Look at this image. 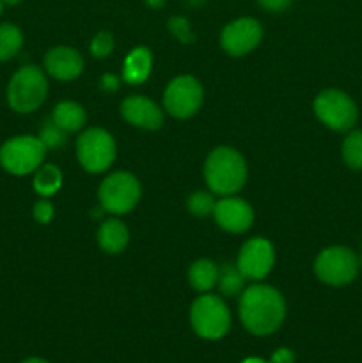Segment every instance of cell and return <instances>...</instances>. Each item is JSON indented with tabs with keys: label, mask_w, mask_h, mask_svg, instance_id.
<instances>
[{
	"label": "cell",
	"mask_w": 362,
	"mask_h": 363,
	"mask_svg": "<svg viewBox=\"0 0 362 363\" xmlns=\"http://www.w3.org/2000/svg\"><path fill=\"white\" fill-rule=\"evenodd\" d=\"M169 27H170V30L177 35V38L183 39V41H190L192 34H190V30H188V21L185 20V18H172L169 23Z\"/></svg>",
	"instance_id": "28"
},
{
	"label": "cell",
	"mask_w": 362,
	"mask_h": 363,
	"mask_svg": "<svg viewBox=\"0 0 362 363\" xmlns=\"http://www.w3.org/2000/svg\"><path fill=\"white\" fill-rule=\"evenodd\" d=\"M190 323L194 332L206 340H219L229 332L231 312L222 298L202 294L192 303Z\"/></svg>",
	"instance_id": "5"
},
{
	"label": "cell",
	"mask_w": 362,
	"mask_h": 363,
	"mask_svg": "<svg viewBox=\"0 0 362 363\" xmlns=\"http://www.w3.org/2000/svg\"><path fill=\"white\" fill-rule=\"evenodd\" d=\"M46 145L34 135H18L0 145V167L13 176H27L43 165Z\"/></svg>",
	"instance_id": "4"
},
{
	"label": "cell",
	"mask_w": 362,
	"mask_h": 363,
	"mask_svg": "<svg viewBox=\"0 0 362 363\" xmlns=\"http://www.w3.org/2000/svg\"><path fill=\"white\" fill-rule=\"evenodd\" d=\"M4 7H6V6H4V2L0 0V16H2V13H4Z\"/></svg>",
	"instance_id": "36"
},
{
	"label": "cell",
	"mask_w": 362,
	"mask_h": 363,
	"mask_svg": "<svg viewBox=\"0 0 362 363\" xmlns=\"http://www.w3.org/2000/svg\"><path fill=\"white\" fill-rule=\"evenodd\" d=\"M149 2H151V6H162L163 0H149Z\"/></svg>",
	"instance_id": "35"
},
{
	"label": "cell",
	"mask_w": 362,
	"mask_h": 363,
	"mask_svg": "<svg viewBox=\"0 0 362 363\" xmlns=\"http://www.w3.org/2000/svg\"><path fill=\"white\" fill-rule=\"evenodd\" d=\"M314 273L327 286H348L358 273V257L346 247H329L316 257Z\"/></svg>",
	"instance_id": "7"
},
{
	"label": "cell",
	"mask_w": 362,
	"mask_h": 363,
	"mask_svg": "<svg viewBox=\"0 0 362 363\" xmlns=\"http://www.w3.org/2000/svg\"><path fill=\"white\" fill-rule=\"evenodd\" d=\"M263 27L254 18H238L220 32V46L231 57H243L261 43Z\"/></svg>",
	"instance_id": "11"
},
{
	"label": "cell",
	"mask_w": 362,
	"mask_h": 363,
	"mask_svg": "<svg viewBox=\"0 0 362 363\" xmlns=\"http://www.w3.org/2000/svg\"><path fill=\"white\" fill-rule=\"evenodd\" d=\"M314 113L327 128L334 131H350L358 119L353 99L339 89H327L314 99Z\"/></svg>",
	"instance_id": "6"
},
{
	"label": "cell",
	"mask_w": 362,
	"mask_h": 363,
	"mask_svg": "<svg viewBox=\"0 0 362 363\" xmlns=\"http://www.w3.org/2000/svg\"><path fill=\"white\" fill-rule=\"evenodd\" d=\"M114 50V38L110 32H99L91 41V53L98 59H105Z\"/></svg>",
	"instance_id": "26"
},
{
	"label": "cell",
	"mask_w": 362,
	"mask_h": 363,
	"mask_svg": "<svg viewBox=\"0 0 362 363\" xmlns=\"http://www.w3.org/2000/svg\"><path fill=\"white\" fill-rule=\"evenodd\" d=\"M2 2H4V6H18L21 0H2Z\"/></svg>",
	"instance_id": "33"
},
{
	"label": "cell",
	"mask_w": 362,
	"mask_h": 363,
	"mask_svg": "<svg viewBox=\"0 0 362 363\" xmlns=\"http://www.w3.org/2000/svg\"><path fill=\"white\" fill-rule=\"evenodd\" d=\"M48 94V80L38 66H23L11 77L6 98L11 110L31 113L43 105Z\"/></svg>",
	"instance_id": "3"
},
{
	"label": "cell",
	"mask_w": 362,
	"mask_h": 363,
	"mask_svg": "<svg viewBox=\"0 0 362 363\" xmlns=\"http://www.w3.org/2000/svg\"><path fill=\"white\" fill-rule=\"evenodd\" d=\"M204 179L213 194L233 195L247 181V163L236 149L216 147L206 158Z\"/></svg>",
	"instance_id": "2"
},
{
	"label": "cell",
	"mask_w": 362,
	"mask_h": 363,
	"mask_svg": "<svg viewBox=\"0 0 362 363\" xmlns=\"http://www.w3.org/2000/svg\"><path fill=\"white\" fill-rule=\"evenodd\" d=\"M295 362V354L293 351L287 350V347H280L277 350L275 353L272 354V360L270 363H293Z\"/></svg>",
	"instance_id": "30"
},
{
	"label": "cell",
	"mask_w": 362,
	"mask_h": 363,
	"mask_svg": "<svg viewBox=\"0 0 362 363\" xmlns=\"http://www.w3.org/2000/svg\"><path fill=\"white\" fill-rule=\"evenodd\" d=\"M121 113L133 126L142 130H158L163 124V112L155 101L144 96H130L121 103Z\"/></svg>",
	"instance_id": "14"
},
{
	"label": "cell",
	"mask_w": 362,
	"mask_h": 363,
	"mask_svg": "<svg viewBox=\"0 0 362 363\" xmlns=\"http://www.w3.org/2000/svg\"><path fill=\"white\" fill-rule=\"evenodd\" d=\"M32 184H34V190L38 195L45 199L52 197L59 191L60 184H62V172L57 165H41L35 170Z\"/></svg>",
	"instance_id": "20"
},
{
	"label": "cell",
	"mask_w": 362,
	"mask_h": 363,
	"mask_svg": "<svg viewBox=\"0 0 362 363\" xmlns=\"http://www.w3.org/2000/svg\"><path fill=\"white\" fill-rule=\"evenodd\" d=\"M275 252L272 243L265 238H252L241 247L238 255V269L248 280H261L272 272Z\"/></svg>",
	"instance_id": "12"
},
{
	"label": "cell",
	"mask_w": 362,
	"mask_h": 363,
	"mask_svg": "<svg viewBox=\"0 0 362 363\" xmlns=\"http://www.w3.org/2000/svg\"><path fill=\"white\" fill-rule=\"evenodd\" d=\"M188 280H190V286L195 291L206 293V291L213 289L219 282V268L208 259L195 261L190 266V272H188Z\"/></svg>",
	"instance_id": "19"
},
{
	"label": "cell",
	"mask_w": 362,
	"mask_h": 363,
	"mask_svg": "<svg viewBox=\"0 0 362 363\" xmlns=\"http://www.w3.org/2000/svg\"><path fill=\"white\" fill-rule=\"evenodd\" d=\"M284 315L286 303L275 287L256 284L240 294V319L252 335L265 337L277 332Z\"/></svg>",
	"instance_id": "1"
},
{
	"label": "cell",
	"mask_w": 362,
	"mask_h": 363,
	"mask_svg": "<svg viewBox=\"0 0 362 363\" xmlns=\"http://www.w3.org/2000/svg\"><path fill=\"white\" fill-rule=\"evenodd\" d=\"M243 284H245V277L241 275V272L238 269V266L233 264H226L222 269H219V286L220 293L224 296H238V294L243 293Z\"/></svg>",
	"instance_id": "22"
},
{
	"label": "cell",
	"mask_w": 362,
	"mask_h": 363,
	"mask_svg": "<svg viewBox=\"0 0 362 363\" xmlns=\"http://www.w3.org/2000/svg\"><path fill=\"white\" fill-rule=\"evenodd\" d=\"M213 216H215L219 227L234 234L245 233L254 222L252 208L243 199L238 197H224L219 202H215Z\"/></svg>",
	"instance_id": "13"
},
{
	"label": "cell",
	"mask_w": 362,
	"mask_h": 363,
	"mask_svg": "<svg viewBox=\"0 0 362 363\" xmlns=\"http://www.w3.org/2000/svg\"><path fill=\"white\" fill-rule=\"evenodd\" d=\"M243 363H266V362L261 360V358H247Z\"/></svg>",
	"instance_id": "34"
},
{
	"label": "cell",
	"mask_w": 362,
	"mask_h": 363,
	"mask_svg": "<svg viewBox=\"0 0 362 363\" xmlns=\"http://www.w3.org/2000/svg\"><path fill=\"white\" fill-rule=\"evenodd\" d=\"M358 268H362V250H361V255H358Z\"/></svg>",
	"instance_id": "37"
},
{
	"label": "cell",
	"mask_w": 362,
	"mask_h": 363,
	"mask_svg": "<svg viewBox=\"0 0 362 363\" xmlns=\"http://www.w3.org/2000/svg\"><path fill=\"white\" fill-rule=\"evenodd\" d=\"M117 85H119V82H117V78L112 77V74H105V77L102 78V87L105 89V91H116Z\"/></svg>",
	"instance_id": "31"
},
{
	"label": "cell",
	"mask_w": 362,
	"mask_h": 363,
	"mask_svg": "<svg viewBox=\"0 0 362 363\" xmlns=\"http://www.w3.org/2000/svg\"><path fill=\"white\" fill-rule=\"evenodd\" d=\"M343 160L351 170H362V130H350L343 142Z\"/></svg>",
	"instance_id": "23"
},
{
	"label": "cell",
	"mask_w": 362,
	"mask_h": 363,
	"mask_svg": "<svg viewBox=\"0 0 362 363\" xmlns=\"http://www.w3.org/2000/svg\"><path fill=\"white\" fill-rule=\"evenodd\" d=\"M23 46V34L14 23H0V62L11 60Z\"/></svg>",
	"instance_id": "21"
},
{
	"label": "cell",
	"mask_w": 362,
	"mask_h": 363,
	"mask_svg": "<svg viewBox=\"0 0 362 363\" xmlns=\"http://www.w3.org/2000/svg\"><path fill=\"white\" fill-rule=\"evenodd\" d=\"M45 69L57 80H75L84 71V59L80 53L70 46H57L45 55Z\"/></svg>",
	"instance_id": "15"
},
{
	"label": "cell",
	"mask_w": 362,
	"mask_h": 363,
	"mask_svg": "<svg viewBox=\"0 0 362 363\" xmlns=\"http://www.w3.org/2000/svg\"><path fill=\"white\" fill-rule=\"evenodd\" d=\"M32 213H34V218L38 223H50V220L53 218V206L46 199H41L34 204Z\"/></svg>",
	"instance_id": "27"
},
{
	"label": "cell",
	"mask_w": 362,
	"mask_h": 363,
	"mask_svg": "<svg viewBox=\"0 0 362 363\" xmlns=\"http://www.w3.org/2000/svg\"><path fill=\"white\" fill-rule=\"evenodd\" d=\"M202 87L197 78L190 74L177 77L167 85L163 92V106L177 119H188L195 116L202 105Z\"/></svg>",
	"instance_id": "10"
},
{
	"label": "cell",
	"mask_w": 362,
	"mask_h": 363,
	"mask_svg": "<svg viewBox=\"0 0 362 363\" xmlns=\"http://www.w3.org/2000/svg\"><path fill=\"white\" fill-rule=\"evenodd\" d=\"M99 204L106 213L124 215L137 206L141 199V183L130 172H114L102 183L98 191Z\"/></svg>",
	"instance_id": "8"
},
{
	"label": "cell",
	"mask_w": 362,
	"mask_h": 363,
	"mask_svg": "<svg viewBox=\"0 0 362 363\" xmlns=\"http://www.w3.org/2000/svg\"><path fill=\"white\" fill-rule=\"evenodd\" d=\"M38 137L46 145V149H57L60 145H64V142H66V131L60 130L52 119H48L43 123Z\"/></svg>",
	"instance_id": "24"
},
{
	"label": "cell",
	"mask_w": 362,
	"mask_h": 363,
	"mask_svg": "<svg viewBox=\"0 0 362 363\" xmlns=\"http://www.w3.org/2000/svg\"><path fill=\"white\" fill-rule=\"evenodd\" d=\"M153 55L146 46H137L126 55L123 64V78L124 82L131 85L144 84L151 73Z\"/></svg>",
	"instance_id": "16"
},
{
	"label": "cell",
	"mask_w": 362,
	"mask_h": 363,
	"mask_svg": "<svg viewBox=\"0 0 362 363\" xmlns=\"http://www.w3.org/2000/svg\"><path fill=\"white\" fill-rule=\"evenodd\" d=\"M130 234L126 225L119 220H105L98 229V243L106 254H119L126 248Z\"/></svg>",
	"instance_id": "17"
},
{
	"label": "cell",
	"mask_w": 362,
	"mask_h": 363,
	"mask_svg": "<svg viewBox=\"0 0 362 363\" xmlns=\"http://www.w3.org/2000/svg\"><path fill=\"white\" fill-rule=\"evenodd\" d=\"M85 110L82 108L78 103L75 101H60L59 105L53 108L52 121L64 130L66 133H73V131H78L84 128L85 124Z\"/></svg>",
	"instance_id": "18"
},
{
	"label": "cell",
	"mask_w": 362,
	"mask_h": 363,
	"mask_svg": "<svg viewBox=\"0 0 362 363\" xmlns=\"http://www.w3.org/2000/svg\"><path fill=\"white\" fill-rule=\"evenodd\" d=\"M258 2L261 4L263 9L272 11V13H280V11H286L293 4V0H258Z\"/></svg>",
	"instance_id": "29"
},
{
	"label": "cell",
	"mask_w": 362,
	"mask_h": 363,
	"mask_svg": "<svg viewBox=\"0 0 362 363\" xmlns=\"http://www.w3.org/2000/svg\"><path fill=\"white\" fill-rule=\"evenodd\" d=\"M21 363H50V362H46V360H43V358H27V360H23Z\"/></svg>",
	"instance_id": "32"
},
{
	"label": "cell",
	"mask_w": 362,
	"mask_h": 363,
	"mask_svg": "<svg viewBox=\"0 0 362 363\" xmlns=\"http://www.w3.org/2000/svg\"><path fill=\"white\" fill-rule=\"evenodd\" d=\"M188 209L195 216H208L215 209V201L208 191H195L188 197Z\"/></svg>",
	"instance_id": "25"
},
{
	"label": "cell",
	"mask_w": 362,
	"mask_h": 363,
	"mask_svg": "<svg viewBox=\"0 0 362 363\" xmlns=\"http://www.w3.org/2000/svg\"><path fill=\"white\" fill-rule=\"evenodd\" d=\"M116 142L109 131L102 128L85 130L77 140V156L87 172H105L116 160Z\"/></svg>",
	"instance_id": "9"
}]
</instances>
